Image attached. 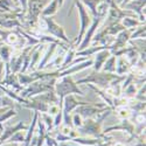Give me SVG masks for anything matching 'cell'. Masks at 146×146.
I'll use <instances>...</instances> for the list:
<instances>
[{
    "label": "cell",
    "instance_id": "6da1fadb",
    "mask_svg": "<svg viewBox=\"0 0 146 146\" xmlns=\"http://www.w3.org/2000/svg\"><path fill=\"white\" fill-rule=\"evenodd\" d=\"M72 91L77 92V94H80V95H83L82 91H80V90L75 87V84L72 83L71 78H63L61 82L57 83V95L60 96V101H61V102H62L63 97H64L67 94L72 92Z\"/></svg>",
    "mask_w": 146,
    "mask_h": 146
},
{
    "label": "cell",
    "instance_id": "7a4b0ae2",
    "mask_svg": "<svg viewBox=\"0 0 146 146\" xmlns=\"http://www.w3.org/2000/svg\"><path fill=\"white\" fill-rule=\"evenodd\" d=\"M75 4L78 8V13H80V18H81V33H80V36H78V42H81L82 36H83L84 32H86L87 27L89 26V23H90V17H89V13L86 11V7L81 4V1L75 0Z\"/></svg>",
    "mask_w": 146,
    "mask_h": 146
},
{
    "label": "cell",
    "instance_id": "3957f363",
    "mask_svg": "<svg viewBox=\"0 0 146 146\" xmlns=\"http://www.w3.org/2000/svg\"><path fill=\"white\" fill-rule=\"evenodd\" d=\"M44 20H46L47 25H48V32H49L50 34L55 35L56 38H58V39H62V40H64V41H67V42L69 41V40L67 39L66 34H64L63 28L61 27V26H58L56 22H54L52 18H44Z\"/></svg>",
    "mask_w": 146,
    "mask_h": 146
},
{
    "label": "cell",
    "instance_id": "277c9868",
    "mask_svg": "<svg viewBox=\"0 0 146 146\" xmlns=\"http://www.w3.org/2000/svg\"><path fill=\"white\" fill-rule=\"evenodd\" d=\"M47 0H29V13L34 19L39 15Z\"/></svg>",
    "mask_w": 146,
    "mask_h": 146
},
{
    "label": "cell",
    "instance_id": "5b68a950",
    "mask_svg": "<svg viewBox=\"0 0 146 146\" xmlns=\"http://www.w3.org/2000/svg\"><path fill=\"white\" fill-rule=\"evenodd\" d=\"M116 76L115 75H105V74H97V77L95 78V77H89V78H84V80H82V81H80V83L81 82H90V81H94L95 83H97V84H101V86H105V84H108L109 82H110L111 80H113Z\"/></svg>",
    "mask_w": 146,
    "mask_h": 146
},
{
    "label": "cell",
    "instance_id": "8992f818",
    "mask_svg": "<svg viewBox=\"0 0 146 146\" xmlns=\"http://www.w3.org/2000/svg\"><path fill=\"white\" fill-rule=\"evenodd\" d=\"M102 18L103 17H94V22H92V26L90 27V29H89V32L87 33V35H86V39H84V41L82 42V44H81V49H83V48H86L87 47V44L89 43V41H90V39H91V36H92V34H94V32H95V29L98 27V23L101 22V20H102Z\"/></svg>",
    "mask_w": 146,
    "mask_h": 146
},
{
    "label": "cell",
    "instance_id": "52a82bcc",
    "mask_svg": "<svg viewBox=\"0 0 146 146\" xmlns=\"http://www.w3.org/2000/svg\"><path fill=\"white\" fill-rule=\"evenodd\" d=\"M58 7H60V6H58L57 0H53V1H52V4H50L49 6H47V7H46V9L42 12V14H43V15H46V17L53 15V14H55L56 12H57Z\"/></svg>",
    "mask_w": 146,
    "mask_h": 146
},
{
    "label": "cell",
    "instance_id": "ba28073f",
    "mask_svg": "<svg viewBox=\"0 0 146 146\" xmlns=\"http://www.w3.org/2000/svg\"><path fill=\"white\" fill-rule=\"evenodd\" d=\"M110 55L108 52H103V53H101V54H98V55H96V66H95V68H96V70H100L101 69V67H102V63L104 62V61H106L108 60V56Z\"/></svg>",
    "mask_w": 146,
    "mask_h": 146
},
{
    "label": "cell",
    "instance_id": "9c48e42d",
    "mask_svg": "<svg viewBox=\"0 0 146 146\" xmlns=\"http://www.w3.org/2000/svg\"><path fill=\"white\" fill-rule=\"evenodd\" d=\"M82 1L90 8V11L92 12V15H94V17H97L96 8H97V5L101 3V0H82Z\"/></svg>",
    "mask_w": 146,
    "mask_h": 146
},
{
    "label": "cell",
    "instance_id": "30bf717a",
    "mask_svg": "<svg viewBox=\"0 0 146 146\" xmlns=\"http://www.w3.org/2000/svg\"><path fill=\"white\" fill-rule=\"evenodd\" d=\"M0 55H1L3 60H5L6 62L8 61V57L11 55V48H8L7 46H3L0 47Z\"/></svg>",
    "mask_w": 146,
    "mask_h": 146
},
{
    "label": "cell",
    "instance_id": "8fae6325",
    "mask_svg": "<svg viewBox=\"0 0 146 146\" xmlns=\"http://www.w3.org/2000/svg\"><path fill=\"white\" fill-rule=\"evenodd\" d=\"M123 25L126 27V28H131V27H135L138 25V22L133 19H130V18H126L123 20Z\"/></svg>",
    "mask_w": 146,
    "mask_h": 146
},
{
    "label": "cell",
    "instance_id": "7c38bea8",
    "mask_svg": "<svg viewBox=\"0 0 146 146\" xmlns=\"http://www.w3.org/2000/svg\"><path fill=\"white\" fill-rule=\"evenodd\" d=\"M113 62H115V57H111L110 60L108 61V62L105 63V68L104 70H109V71H116V67H113Z\"/></svg>",
    "mask_w": 146,
    "mask_h": 146
},
{
    "label": "cell",
    "instance_id": "4fadbf2b",
    "mask_svg": "<svg viewBox=\"0 0 146 146\" xmlns=\"http://www.w3.org/2000/svg\"><path fill=\"white\" fill-rule=\"evenodd\" d=\"M63 1H64V0H57V3H58V6H60V7L63 5Z\"/></svg>",
    "mask_w": 146,
    "mask_h": 146
},
{
    "label": "cell",
    "instance_id": "5bb4252c",
    "mask_svg": "<svg viewBox=\"0 0 146 146\" xmlns=\"http://www.w3.org/2000/svg\"><path fill=\"white\" fill-rule=\"evenodd\" d=\"M127 1H130V0H125V1H124V3H123V6H125V5H126V4H127Z\"/></svg>",
    "mask_w": 146,
    "mask_h": 146
}]
</instances>
